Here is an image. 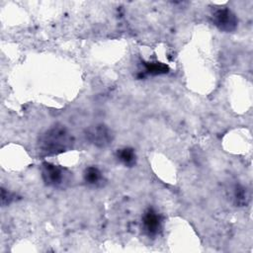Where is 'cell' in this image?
<instances>
[{
    "label": "cell",
    "instance_id": "7a4b0ae2",
    "mask_svg": "<svg viewBox=\"0 0 253 253\" xmlns=\"http://www.w3.org/2000/svg\"><path fill=\"white\" fill-rule=\"evenodd\" d=\"M42 179L43 183L52 188L62 189L69 185L71 181V172L66 168L54 165L49 162H42L41 165Z\"/></svg>",
    "mask_w": 253,
    "mask_h": 253
},
{
    "label": "cell",
    "instance_id": "9c48e42d",
    "mask_svg": "<svg viewBox=\"0 0 253 253\" xmlns=\"http://www.w3.org/2000/svg\"><path fill=\"white\" fill-rule=\"evenodd\" d=\"M145 73L149 75H161L166 74L169 71V67L162 62H144Z\"/></svg>",
    "mask_w": 253,
    "mask_h": 253
},
{
    "label": "cell",
    "instance_id": "5b68a950",
    "mask_svg": "<svg viewBox=\"0 0 253 253\" xmlns=\"http://www.w3.org/2000/svg\"><path fill=\"white\" fill-rule=\"evenodd\" d=\"M161 215L153 209L149 208L142 215V230L148 236H155L161 230Z\"/></svg>",
    "mask_w": 253,
    "mask_h": 253
},
{
    "label": "cell",
    "instance_id": "ba28073f",
    "mask_svg": "<svg viewBox=\"0 0 253 253\" xmlns=\"http://www.w3.org/2000/svg\"><path fill=\"white\" fill-rule=\"evenodd\" d=\"M117 158L125 166H127V167L133 166L135 164V161H136L135 152L131 147H124V148L118 149Z\"/></svg>",
    "mask_w": 253,
    "mask_h": 253
},
{
    "label": "cell",
    "instance_id": "277c9868",
    "mask_svg": "<svg viewBox=\"0 0 253 253\" xmlns=\"http://www.w3.org/2000/svg\"><path fill=\"white\" fill-rule=\"evenodd\" d=\"M212 24L221 32L230 33L236 30L238 20L236 15L228 8L216 9L211 15Z\"/></svg>",
    "mask_w": 253,
    "mask_h": 253
},
{
    "label": "cell",
    "instance_id": "52a82bcc",
    "mask_svg": "<svg viewBox=\"0 0 253 253\" xmlns=\"http://www.w3.org/2000/svg\"><path fill=\"white\" fill-rule=\"evenodd\" d=\"M232 199L235 203L236 206L238 207H244L247 206L249 202V194L242 185L240 184H235L232 189Z\"/></svg>",
    "mask_w": 253,
    "mask_h": 253
},
{
    "label": "cell",
    "instance_id": "6da1fadb",
    "mask_svg": "<svg viewBox=\"0 0 253 253\" xmlns=\"http://www.w3.org/2000/svg\"><path fill=\"white\" fill-rule=\"evenodd\" d=\"M74 138L63 125L56 124L43 131L38 139V149L43 155H56L73 147Z\"/></svg>",
    "mask_w": 253,
    "mask_h": 253
},
{
    "label": "cell",
    "instance_id": "3957f363",
    "mask_svg": "<svg viewBox=\"0 0 253 253\" xmlns=\"http://www.w3.org/2000/svg\"><path fill=\"white\" fill-rule=\"evenodd\" d=\"M87 141L98 148H104L110 145L114 139L112 129L104 124H96L90 126L85 130Z\"/></svg>",
    "mask_w": 253,
    "mask_h": 253
},
{
    "label": "cell",
    "instance_id": "8992f818",
    "mask_svg": "<svg viewBox=\"0 0 253 253\" xmlns=\"http://www.w3.org/2000/svg\"><path fill=\"white\" fill-rule=\"evenodd\" d=\"M84 182L91 187H100L103 185L104 176L101 170L95 166H89L83 173Z\"/></svg>",
    "mask_w": 253,
    "mask_h": 253
},
{
    "label": "cell",
    "instance_id": "30bf717a",
    "mask_svg": "<svg viewBox=\"0 0 253 253\" xmlns=\"http://www.w3.org/2000/svg\"><path fill=\"white\" fill-rule=\"evenodd\" d=\"M14 200V194L9 192L8 190L2 188L1 189V204L3 207L9 206Z\"/></svg>",
    "mask_w": 253,
    "mask_h": 253
}]
</instances>
